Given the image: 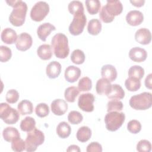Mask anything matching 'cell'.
I'll return each mask as SVG.
<instances>
[{
    "label": "cell",
    "instance_id": "45",
    "mask_svg": "<svg viewBox=\"0 0 152 152\" xmlns=\"http://www.w3.org/2000/svg\"><path fill=\"white\" fill-rule=\"evenodd\" d=\"M99 17L101 19V20L106 23H111L113 21V20L115 18V17L110 15L106 10L104 6H103L99 13Z\"/></svg>",
    "mask_w": 152,
    "mask_h": 152
},
{
    "label": "cell",
    "instance_id": "49",
    "mask_svg": "<svg viewBox=\"0 0 152 152\" xmlns=\"http://www.w3.org/2000/svg\"><path fill=\"white\" fill-rule=\"evenodd\" d=\"M66 151H75V152H80L81 150L80 147L77 145H71L66 149Z\"/></svg>",
    "mask_w": 152,
    "mask_h": 152
},
{
    "label": "cell",
    "instance_id": "36",
    "mask_svg": "<svg viewBox=\"0 0 152 152\" xmlns=\"http://www.w3.org/2000/svg\"><path fill=\"white\" fill-rule=\"evenodd\" d=\"M92 81L88 77L81 78L78 83V88L81 91H87L91 89Z\"/></svg>",
    "mask_w": 152,
    "mask_h": 152
},
{
    "label": "cell",
    "instance_id": "32",
    "mask_svg": "<svg viewBox=\"0 0 152 152\" xmlns=\"http://www.w3.org/2000/svg\"><path fill=\"white\" fill-rule=\"evenodd\" d=\"M68 9L69 12L74 15L79 13H84L83 4L79 1H71L68 4Z\"/></svg>",
    "mask_w": 152,
    "mask_h": 152
},
{
    "label": "cell",
    "instance_id": "33",
    "mask_svg": "<svg viewBox=\"0 0 152 152\" xmlns=\"http://www.w3.org/2000/svg\"><path fill=\"white\" fill-rule=\"evenodd\" d=\"M85 4L88 12L91 15L97 14L101 7L100 2L99 0H86Z\"/></svg>",
    "mask_w": 152,
    "mask_h": 152
},
{
    "label": "cell",
    "instance_id": "37",
    "mask_svg": "<svg viewBox=\"0 0 152 152\" xmlns=\"http://www.w3.org/2000/svg\"><path fill=\"white\" fill-rule=\"evenodd\" d=\"M35 113L40 118L46 117L49 113V107L46 103H40L36 106Z\"/></svg>",
    "mask_w": 152,
    "mask_h": 152
},
{
    "label": "cell",
    "instance_id": "13",
    "mask_svg": "<svg viewBox=\"0 0 152 152\" xmlns=\"http://www.w3.org/2000/svg\"><path fill=\"white\" fill-rule=\"evenodd\" d=\"M144 20L142 13L138 10H132L128 12L126 15L127 23L132 26H137L142 23Z\"/></svg>",
    "mask_w": 152,
    "mask_h": 152
},
{
    "label": "cell",
    "instance_id": "8",
    "mask_svg": "<svg viewBox=\"0 0 152 152\" xmlns=\"http://www.w3.org/2000/svg\"><path fill=\"white\" fill-rule=\"evenodd\" d=\"M87 22L84 13H79L74 15L73 20L69 26V31L73 36H78L82 33Z\"/></svg>",
    "mask_w": 152,
    "mask_h": 152
},
{
    "label": "cell",
    "instance_id": "5",
    "mask_svg": "<svg viewBox=\"0 0 152 152\" xmlns=\"http://www.w3.org/2000/svg\"><path fill=\"white\" fill-rule=\"evenodd\" d=\"M125 120V115L124 112H109L104 116L106 128L109 131H116L122 125Z\"/></svg>",
    "mask_w": 152,
    "mask_h": 152
},
{
    "label": "cell",
    "instance_id": "46",
    "mask_svg": "<svg viewBox=\"0 0 152 152\" xmlns=\"http://www.w3.org/2000/svg\"><path fill=\"white\" fill-rule=\"evenodd\" d=\"M87 152H102V147L97 142H91L90 143L86 148Z\"/></svg>",
    "mask_w": 152,
    "mask_h": 152
},
{
    "label": "cell",
    "instance_id": "22",
    "mask_svg": "<svg viewBox=\"0 0 152 152\" xmlns=\"http://www.w3.org/2000/svg\"><path fill=\"white\" fill-rule=\"evenodd\" d=\"M110 82L106 78H102L97 80L96 84V90L98 94H107L111 88Z\"/></svg>",
    "mask_w": 152,
    "mask_h": 152
},
{
    "label": "cell",
    "instance_id": "48",
    "mask_svg": "<svg viewBox=\"0 0 152 152\" xmlns=\"http://www.w3.org/2000/svg\"><path fill=\"white\" fill-rule=\"evenodd\" d=\"M130 2L135 7H141L144 5V4L145 3L144 0H133L130 1Z\"/></svg>",
    "mask_w": 152,
    "mask_h": 152
},
{
    "label": "cell",
    "instance_id": "42",
    "mask_svg": "<svg viewBox=\"0 0 152 152\" xmlns=\"http://www.w3.org/2000/svg\"><path fill=\"white\" fill-rule=\"evenodd\" d=\"M11 148L16 152H21L26 150V142L19 138L11 142Z\"/></svg>",
    "mask_w": 152,
    "mask_h": 152
},
{
    "label": "cell",
    "instance_id": "39",
    "mask_svg": "<svg viewBox=\"0 0 152 152\" xmlns=\"http://www.w3.org/2000/svg\"><path fill=\"white\" fill-rule=\"evenodd\" d=\"M123 103L121 101L118 100H112L107 102V112L116 111L119 112L123 109Z\"/></svg>",
    "mask_w": 152,
    "mask_h": 152
},
{
    "label": "cell",
    "instance_id": "28",
    "mask_svg": "<svg viewBox=\"0 0 152 152\" xmlns=\"http://www.w3.org/2000/svg\"><path fill=\"white\" fill-rule=\"evenodd\" d=\"M102 30V23L99 20L93 18L88 21L87 25V31L89 34L96 36Z\"/></svg>",
    "mask_w": 152,
    "mask_h": 152
},
{
    "label": "cell",
    "instance_id": "4",
    "mask_svg": "<svg viewBox=\"0 0 152 152\" xmlns=\"http://www.w3.org/2000/svg\"><path fill=\"white\" fill-rule=\"evenodd\" d=\"M45 141V135L43 132L35 128L32 131L27 133L26 138V150L32 152L37 150L39 145H42Z\"/></svg>",
    "mask_w": 152,
    "mask_h": 152
},
{
    "label": "cell",
    "instance_id": "34",
    "mask_svg": "<svg viewBox=\"0 0 152 152\" xmlns=\"http://www.w3.org/2000/svg\"><path fill=\"white\" fill-rule=\"evenodd\" d=\"M129 77H133L140 80L144 77V69L140 65H133L128 69Z\"/></svg>",
    "mask_w": 152,
    "mask_h": 152
},
{
    "label": "cell",
    "instance_id": "30",
    "mask_svg": "<svg viewBox=\"0 0 152 152\" xmlns=\"http://www.w3.org/2000/svg\"><path fill=\"white\" fill-rule=\"evenodd\" d=\"M80 93L78 88L75 86H71L66 88L64 92V97L65 100L70 103L75 102L76 97Z\"/></svg>",
    "mask_w": 152,
    "mask_h": 152
},
{
    "label": "cell",
    "instance_id": "35",
    "mask_svg": "<svg viewBox=\"0 0 152 152\" xmlns=\"http://www.w3.org/2000/svg\"><path fill=\"white\" fill-rule=\"evenodd\" d=\"M71 60L75 64H82L85 61L84 53L80 49L74 50L71 55Z\"/></svg>",
    "mask_w": 152,
    "mask_h": 152
},
{
    "label": "cell",
    "instance_id": "9",
    "mask_svg": "<svg viewBox=\"0 0 152 152\" xmlns=\"http://www.w3.org/2000/svg\"><path fill=\"white\" fill-rule=\"evenodd\" d=\"M94 100V96L92 93H87L81 94L78 98V106L84 112H93L94 108L93 104Z\"/></svg>",
    "mask_w": 152,
    "mask_h": 152
},
{
    "label": "cell",
    "instance_id": "2",
    "mask_svg": "<svg viewBox=\"0 0 152 152\" xmlns=\"http://www.w3.org/2000/svg\"><path fill=\"white\" fill-rule=\"evenodd\" d=\"M51 44L56 58L64 59L68 56L69 48L68 40L66 35L61 33H56L52 37Z\"/></svg>",
    "mask_w": 152,
    "mask_h": 152
},
{
    "label": "cell",
    "instance_id": "6",
    "mask_svg": "<svg viewBox=\"0 0 152 152\" xmlns=\"http://www.w3.org/2000/svg\"><path fill=\"white\" fill-rule=\"evenodd\" d=\"M0 117L2 120L8 125L15 124L20 118L19 112L12 108L7 103L0 104Z\"/></svg>",
    "mask_w": 152,
    "mask_h": 152
},
{
    "label": "cell",
    "instance_id": "47",
    "mask_svg": "<svg viewBox=\"0 0 152 152\" xmlns=\"http://www.w3.org/2000/svg\"><path fill=\"white\" fill-rule=\"evenodd\" d=\"M151 74H149L145 79V86L148 89H151L152 84H151Z\"/></svg>",
    "mask_w": 152,
    "mask_h": 152
},
{
    "label": "cell",
    "instance_id": "26",
    "mask_svg": "<svg viewBox=\"0 0 152 152\" xmlns=\"http://www.w3.org/2000/svg\"><path fill=\"white\" fill-rule=\"evenodd\" d=\"M91 130L87 126H83L80 127L78 129L76 134L77 139L81 142H85L88 141L91 138Z\"/></svg>",
    "mask_w": 152,
    "mask_h": 152
},
{
    "label": "cell",
    "instance_id": "24",
    "mask_svg": "<svg viewBox=\"0 0 152 152\" xmlns=\"http://www.w3.org/2000/svg\"><path fill=\"white\" fill-rule=\"evenodd\" d=\"M38 56L43 60H49L52 56V46L48 44H43L37 49Z\"/></svg>",
    "mask_w": 152,
    "mask_h": 152
},
{
    "label": "cell",
    "instance_id": "23",
    "mask_svg": "<svg viewBox=\"0 0 152 152\" xmlns=\"http://www.w3.org/2000/svg\"><path fill=\"white\" fill-rule=\"evenodd\" d=\"M2 136L7 142H12L14 140L20 138V134L17 129L14 127L8 126L4 129L2 131Z\"/></svg>",
    "mask_w": 152,
    "mask_h": 152
},
{
    "label": "cell",
    "instance_id": "25",
    "mask_svg": "<svg viewBox=\"0 0 152 152\" xmlns=\"http://www.w3.org/2000/svg\"><path fill=\"white\" fill-rule=\"evenodd\" d=\"M56 134L61 138H68L71 132L70 125L66 122H61L56 127Z\"/></svg>",
    "mask_w": 152,
    "mask_h": 152
},
{
    "label": "cell",
    "instance_id": "3",
    "mask_svg": "<svg viewBox=\"0 0 152 152\" xmlns=\"http://www.w3.org/2000/svg\"><path fill=\"white\" fill-rule=\"evenodd\" d=\"M130 106L135 110H144L151 107L152 94L150 92H143L132 96L129 101Z\"/></svg>",
    "mask_w": 152,
    "mask_h": 152
},
{
    "label": "cell",
    "instance_id": "41",
    "mask_svg": "<svg viewBox=\"0 0 152 152\" xmlns=\"http://www.w3.org/2000/svg\"><path fill=\"white\" fill-rule=\"evenodd\" d=\"M127 129L132 134H138L141 130V123L135 119L131 120L127 124Z\"/></svg>",
    "mask_w": 152,
    "mask_h": 152
},
{
    "label": "cell",
    "instance_id": "20",
    "mask_svg": "<svg viewBox=\"0 0 152 152\" xmlns=\"http://www.w3.org/2000/svg\"><path fill=\"white\" fill-rule=\"evenodd\" d=\"M17 37L18 36L16 31L9 27L4 28L1 34L2 41L6 44L14 43L16 42Z\"/></svg>",
    "mask_w": 152,
    "mask_h": 152
},
{
    "label": "cell",
    "instance_id": "29",
    "mask_svg": "<svg viewBox=\"0 0 152 152\" xmlns=\"http://www.w3.org/2000/svg\"><path fill=\"white\" fill-rule=\"evenodd\" d=\"M20 126L21 131L28 132L36 128V121L33 118L27 116L21 121Z\"/></svg>",
    "mask_w": 152,
    "mask_h": 152
},
{
    "label": "cell",
    "instance_id": "1",
    "mask_svg": "<svg viewBox=\"0 0 152 152\" xmlns=\"http://www.w3.org/2000/svg\"><path fill=\"white\" fill-rule=\"evenodd\" d=\"M8 5L13 7V10L9 16L10 23L15 26H21L25 22L26 13L27 11V4L21 0L6 1Z\"/></svg>",
    "mask_w": 152,
    "mask_h": 152
},
{
    "label": "cell",
    "instance_id": "12",
    "mask_svg": "<svg viewBox=\"0 0 152 152\" xmlns=\"http://www.w3.org/2000/svg\"><path fill=\"white\" fill-rule=\"evenodd\" d=\"M52 113L58 116L63 115L68 110V104L66 102L61 99L54 100L50 105Z\"/></svg>",
    "mask_w": 152,
    "mask_h": 152
},
{
    "label": "cell",
    "instance_id": "43",
    "mask_svg": "<svg viewBox=\"0 0 152 152\" xmlns=\"http://www.w3.org/2000/svg\"><path fill=\"white\" fill-rule=\"evenodd\" d=\"M137 150L139 152H150L151 150V142L147 140H141L137 144Z\"/></svg>",
    "mask_w": 152,
    "mask_h": 152
},
{
    "label": "cell",
    "instance_id": "31",
    "mask_svg": "<svg viewBox=\"0 0 152 152\" xmlns=\"http://www.w3.org/2000/svg\"><path fill=\"white\" fill-rule=\"evenodd\" d=\"M126 88L129 91H136L141 87V81L135 78L128 77L125 81Z\"/></svg>",
    "mask_w": 152,
    "mask_h": 152
},
{
    "label": "cell",
    "instance_id": "38",
    "mask_svg": "<svg viewBox=\"0 0 152 152\" xmlns=\"http://www.w3.org/2000/svg\"><path fill=\"white\" fill-rule=\"evenodd\" d=\"M83 119V116L80 112L76 110L71 111L68 115V120L69 122L73 125L80 124Z\"/></svg>",
    "mask_w": 152,
    "mask_h": 152
},
{
    "label": "cell",
    "instance_id": "16",
    "mask_svg": "<svg viewBox=\"0 0 152 152\" xmlns=\"http://www.w3.org/2000/svg\"><path fill=\"white\" fill-rule=\"evenodd\" d=\"M81 74V71L79 68L74 65H70L65 69L64 77L68 82L72 83L78 80Z\"/></svg>",
    "mask_w": 152,
    "mask_h": 152
},
{
    "label": "cell",
    "instance_id": "40",
    "mask_svg": "<svg viewBox=\"0 0 152 152\" xmlns=\"http://www.w3.org/2000/svg\"><path fill=\"white\" fill-rule=\"evenodd\" d=\"M12 56V52L10 48L6 46H0V61L5 62L10 60Z\"/></svg>",
    "mask_w": 152,
    "mask_h": 152
},
{
    "label": "cell",
    "instance_id": "19",
    "mask_svg": "<svg viewBox=\"0 0 152 152\" xmlns=\"http://www.w3.org/2000/svg\"><path fill=\"white\" fill-rule=\"evenodd\" d=\"M61 65L59 62L53 61L50 62L46 66V73L49 78H55L61 74Z\"/></svg>",
    "mask_w": 152,
    "mask_h": 152
},
{
    "label": "cell",
    "instance_id": "10",
    "mask_svg": "<svg viewBox=\"0 0 152 152\" xmlns=\"http://www.w3.org/2000/svg\"><path fill=\"white\" fill-rule=\"evenodd\" d=\"M32 43L33 40L30 34L24 32L18 36L15 42V46L20 51H26L30 48Z\"/></svg>",
    "mask_w": 152,
    "mask_h": 152
},
{
    "label": "cell",
    "instance_id": "21",
    "mask_svg": "<svg viewBox=\"0 0 152 152\" xmlns=\"http://www.w3.org/2000/svg\"><path fill=\"white\" fill-rule=\"evenodd\" d=\"M106 96L109 99L113 100L122 99L125 96V91L120 85L117 84H112L111 88L106 94Z\"/></svg>",
    "mask_w": 152,
    "mask_h": 152
},
{
    "label": "cell",
    "instance_id": "18",
    "mask_svg": "<svg viewBox=\"0 0 152 152\" xmlns=\"http://www.w3.org/2000/svg\"><path fill=\"white\" fill-rule=\"evenodd\" d=\"M101 75L103 78L107 79L110 82H112L117 77V71L114 66L106 64L102 67Z\"/></svg>",
    "mask_w": 152,
    "mask_h": 152
},
{
    "label": "cell",
    "instance_id": "11",
    "mask_svg": "<svg viewBox=\"0 0 152 152\" xmlns=\"http://www.w3.org/2000/svg\"><path fill=\"white\" fill-rule=\"evenodd\" d=\"M104 8L106 11L112 16L115 17L119 15L123 10V6L120 1L108 0Z\"/></svg>",
    "mask_w": 152,
    "mask_h": 152
},
{
    "label": "cell",
    "instance_id": "15",
    "mask_svg": "<svg viewBox=\"0 0 152 152\" xmlns=\"http://www.w3.org/2000/svg\"><path fill=\"white\" fill-rule=\"evenodd\" d=\"M129 58L136 62H141L144 61L147 57L146 50L140 47H134L130 49L129 52Z\"/></svg>",
    "mask_w": 152,
    "mask_h": 152
},
{
    "label": "cell",
    "instance_id": "14",
    "mask_svg": "<svg viewBox=\"0 0 152 152\" xmlns=\"http://www.w3.org/2000/svg\"><path fill=\"white\" fill-rule=\"evenodd\" d=\"M135 39L138 43L141 45H148L151 40V32L148 28H141L135 32Z\"/></svg>",
    "mask_w": 152,
    "mask_h": 152
},
{
    "label": "cell",
    "instance_id": "7",
    "mask_svg": "<svg viewBox=\"0 0 152 152\" xmlns=\"http://www.w3.org/2000/svg\"><path fill=\"white\" fill-rule=\"evenodd\" d=\"M49 12V5L45 1L36 2L30 11V17L35 21H42Z\"/></svg>",
    "mask_w": 152,
    "mask_h": 152
},
{
    "label": "cell",
    "instance_id": "44",
    "mask_svg": "<svg viewBox=\"0 0 152 152\" xmlns=\"http://www.w3.org/2000/svg\"><path fill=\"white\" fill-rule=\"evenodd\" d=\"M6 100L8 103L13 104L16 103L19 99V93L15 89H11L7 91L5 96Z\"/></svg>",
    "mask_w": 152,
    "mask_h": 152
},
{
    "label": "cell",
    "instance_id": "17",
    "mask_svg": "<svg viewBox=\"0 0 152 152\" xmlns=\"http://www.w3.org/2000/svg\"><path fill=\"white\" fill-rule=\"evenodd\" d=\"M55 30L56 27L53 24L49 23H45L38 27L37 29V34L41 40L45 42L50 32Z\"/></svg>",
    "mask_w": 152,
    "mask_h": 152
},
{
    "label": "cell",
    "instance_id": "27",
    "mask_svg": "<svg viewBox=\"0 0 152 152\" xmlns=\"http://www.w3.org/2000/svg\"><path fill=\"white\" fill-rule=\"evenodd\" d=\"M17 109L21 115L31 114L33 111V105L30 101L23 100L18 104Z\"/></svg>",
    "mask_w": 152,
    "mask_h": 152
}]
</instances>
